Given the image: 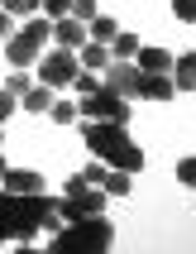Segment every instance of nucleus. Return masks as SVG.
Masks as SVG:
<instances>
[{
  "mask_svg": "<svg viewBox=\"0 0 196 254\" xmlns=\"http://www.w3.org/2000/svg\"><path fill=\"white\" fill-rule=\"evenodd\" d=\"M5 168H10V163H5V154H0V178H5Z\"/></svg>",
  "mask_w": 196,
  "mask_h": 254,
  "instance_id": "obj_30",
  "label": "nucleus"
},
{
  "mask_svg": "<svg viewBox=\"0 0 196 254\" xmlns=\"http://www.w3.org/2000/svg\"><path fill=\"white\" fill-rule=\"evenodd\" d=\"M29 86H34V82H29V72H24V67H14L10 77H5V91H14V96H24Z\"/></svg>",
  "mask_w": 196,
  "mask_h": 254,
  "instance_id": "obj_23",
  "label": "nucleus"
},
{
  "mask_svg": "<svg viewBox=\"0 0 196 254\" xmlns=\"http://www.w3.org/2000/svg\"><path fill=\"white\" fill-rule=\"evenodd\" d=\"M105 173H110V163H105V158H91V163H86V168H82V178H86V183H105Z\"/></svg>",
  "mask_w": 196,
  "mask_h": 254,
  "instance_id": "obj_21",
  "label": "nucleus"
},
{
  "mask_svg": "<svg viewBox=\"0 0 196 254\" xmlns=\"http://www.w3.org/2000/svg\"><path fill=\"white\" fill-rule=\"evenodd\" d=\"M110 245H115V226L105 216H77V221L53 230V250L57 254H105Z\"/></svg>",
  "mask_w": 196,
  "mask_h": 254,
  "instance_id": "obj_3",
  "label": "nucleus"
},
{
  "mask_svg": "<svg viewBox=\"0 0 196 254\" xmlns=\"http://www.w3.org/2000/svg\"><path fill=\"white\" fill-rule=\"evenodd\" d=\"M82 120H120V125H129V96H120L110 82H100L91 96H82Z\"/></svg>",
  "mask_w": 196,
  "mask_h": 254,
  "instance_id": "obj_6",
  "label": "nucleus"
},
{
  "mask_svg": "<svg viewBox=\"0 0 196 254\" xmlns=\"http://www.w3.org/2000/svg\"><path fill=\"white\" fill-rule=\"evenodd\" d=\"M0 245H5V240H0Z\"/></svg>",
  "mask_w": 196,
  "mask_h": 254,
  "instance_id": "obj_32",
  "label": "nucleus"
},
{
  "mask_svg": "<svg viewBox=\"0 0 196 254\" xmlns=\"http://www.w3.org/2000/svg\"><path fill=\"white\" fill-rule=\"evenodd\" d=\"M134 67H139V72H158V77H168V72H172V53H168V48H144V43H139Z\"/></svg>",
  "mask_w": 196,
  "mask_h": 254,
  "instance_id": "obj_10",
  "label": "nucleus"
},
{
  "mask_svg": "<svg viewBox=\"0 0 196 254\" xmlns=\"http://www.w3.org/2000/svg\"><path fill=\"white\" fill-rule=\"evenodd\" d=\"M77 63H82V67H91V72L110 67V43H96V39H86L82 48H77Z\"/></svg>",
  "mask_w": 196,
  "mask_h": 254,
  "instance_id": "obj_13",
  "label": "nucleus"
},
{
  "mask_svg": "<svg viewBox=\"0 0 196 254\" xmlns=\"http://www.w3.org/2000/svg\"><path fill=\"white\" fill-rule=\"evenodd\" d=\"M144 101H172L177 96V86H172V77H158V72H144V86H139Z\"/></svg>",
  "mask_w": 196,
  "mask_h": 254,
  "instance_id": "obj_14",
  "label": "nucleus"
},
{
  "mask_svg": "<svg viewBox=\"0 0 196 254\" xmlns=\"http://www.w3.org/2000/svg\"><path fill=\"white\" fill-rule=\"evenodd\" d=\"M53 211H57V201L48 192H5L0 187V240L29 245Z\"/></svg>",
  "mask_w": 196,
  "mask_h": 254,
  "instance_id": "obj_1",
  "label": "nucleus"
},
{
  "mask_svg": "<svg viewBox=\"0 0 196 254\" xmlns=\"http://www.w3.org/2000/svg\"><path fill=\"white\" fill-rule=\"evenodd\" d=\"M0 144H5V125H0Z\"/></svg>",
  "mask_w": 196,
  "mask_h": 254,
  "instance_id": "obj_31",
  "label": "nucleus"
},
{
  "mask_svg": "<svg viewBox=\"0 0 196 254\" xmlns=\"http://www.w3.org/2000/svg\"><path fill=\"white\" fill-rule=\"evenodd\" d=\"M172 86H177V91H196V48L192 53H182V58H172Z\"/></svg>",
  "mask_w": 196,
  "mask_h": 254,
  "instance_id": "obj_12",
  "label": "nucleus"
},
{
  "mask_svg": "<svg viewBox=\"0 0 196 254\" xmlns=\"http://www.w3.org/2000/svg\"><path fill=\"white\" fill-rule=\"evenodd\" d=\"M48 115H53L57 125H77V106H72V101H53V106H48Z\"/></svg>",
  "mask_w": 196,
  "mask_h": 254,
  "instance_id": "obj_20",
  "label": "nucleus"
},
{
  "mask_svg": "<svg viewBox=\"0 0 196 254\" xmlns=\"http://www.w3.org/2000/svg\"><path fill=\"white\" fill-rule=\"evenodd\" d=\"M105 82H110L115 91H120V96H139V86H144V72L134 67V63H120V58H115L110 67H105Z\"/></svg>",
  "mask_w": 196,
  "mask_h": 254,
  "instance_id": "obj_8",
  "label": "nucleus"
},
{
  "mask_svg": "<svg viewBox=\"0 0 196 254\" xmlns=\"http://www.w3.org/2000/svg\"><path fill=\"white\" fill-rule=\"evenodd\" d=\"M82 72V63H77V48H48V53H39V82L43 86H72V77Z\"/></svg>",
  "mask_w": 196,
  "mask_h": 254,
  "instance_id": "obj_7",
  "label": "nucleus"
},
{
  "mask_svg": "<svg viewBox=\"0 0 196 254\" xmlns=\"http://www.w3.org/2000/svg\"><path fill=\"white\" fill-rule=\"evenodd\" d=\"M86 34H91L96 43H110L115 34H120V24H115L110 14H96V19H86Z\"/></svg>",
  "mask_w": 196,
  "mask_h": 254,
  "instance_id": "obj_16",
  "label": "nucleus"
},
{
  "mask_svg": "<svg viewBox=\"0 0 196 254\" xmlns=\"http://www.w3.org/2000/svg\"><path fill=\"white\" fill-rule=\"evenodd\" d=\"M0 187H5V192H43V178L34 168H5Z\"/></svg>",
  "mask_w": 196,
  "mask_h": 254,
  "instance_id": "obj_11",
  "label": "nucleus"
},
{
  "mask_svg": "<svg viewBox=\"0 0 196 254\" xmlns=\"http://www.w3.org/2000/svg\"><path fill=\"white\" fill-rule=\"evenodd\" d=\"M105 201H110V192L96 183H86L82 173L77 178H67V197L57 201V216L62 221H77V216H105Z\"/></svg>",
  "mask_w": 196,
  "mask_h": 254,
  "instance_id": "obj_5",
  "label": "nucleus"
},
{
  "mask_svg": "<svg viewBox=\"0 0 196 254\" xmlns=\"http://www.w3.org/2000/svg\"><path fill=\"white\" fill-rule=\"evenodd\" d=\"M86 39H91V34H86V24L77 19V14H62V19H53V43H57V48H82Z\"/></svg>",
  "mask_w": 196,
  "mask_h": 254,
  "instance_id": "obj_9",
  "label": "nucleus"
},
{
  "mask_svg": "<svg viewBox=\"0 0 196 254\" xmlns=\"http://www.w3.org/2000/svg\"><path fill=\"white\" fill-rule=\"evenodd\" d=\"M72 86H77L82 96H91V91H96V86H100V77H96V72H91V67H82V72H77V77H72Z\"/></svg>",
  "mask_w": 196,
  "mask_h": 254,
  "instance_id": "obj_22",
  "label": "nucleus"
},
{
  "mask_svg": "<svg viewBox=\"0 0 196 254\" xmlns=\"http://www.w3.org/2000/svg\"><path fill=\"white\" fill-rule=\"evenodd\" d=\"M100 187H105V192H110V197H129V187H134V183H129V173H120V168H110V173H105V183H100Z\"/></svg>",
  "mask_w": 196,
  "mask_h": 254,
  "instance_id": "obj_18",
  "label": "nucleus"
},
{
  "mask_svg": "<svg viewBox=\"0 0 196 254\" xmlns=\"http://www.w3.org/2000/svg\"><path fill=\"white\" fill-rule=\"evenodd\" d=\"M134 53H139V39L120 29V34L110 39V58H120V63H134Z\"/></svg>",
  "mask_w": 196,
  "mask_h": 254,
  "instance_id": "obj_17",
  "label": "nucleus"
},
{
  "mask_svg": "<svg viewBox=\"0 0 196 254\" xmlns=\"http://www.w3.org/2000/svg\"><path fill=\"white\" fill-rule=\"evenodd\" d=\"M177 183H182V187H192V192H196V154L177 163Z\"/></svg>",
  "mask_w": 196,
  "mask_h": 254,
  "instance_id": "obj_24",
  "label": "nucleus"
},
{
  "mask_svg": "<svg viewBox=\"0 0 196 254\" xmlns=\"http://www.w3.org/2000/svg\"><path fill=\"white\" fill-rule=\"evenodd\" d=\"M72 14H77V19H96V0H72Z\"/></svg>",
  "mask_w": 196,
  "mask_h": 254,
  "instance_id": "obj_28",
  "label": "nucleus"
},
{
  "mask_svg": "<svg viewBox=\"0 0 196 254\" xmlns=\"http://www.w3.org/2000/svg\"><path fill=\"white\" fill-rule=\"evenodd\" d=\"M10 34H14V14H10V10H0V43L10 39Z\"/></svg>",
  "mask_w": 196,
  "mask_h": 254,
  "instance_id": "obj_29",
  "label": "nucleus"
},
{
  "mask_svg": "<svg viewBox=\"0 0 196 254\" xmlns=\"http://www.w3.org/2000/svg\"><path fill=\"white\" fill-rule=\"evenodd\" d=\"M48 39H53V19H48V14H29L24 24L5 39V63H10V67L39 63V53L48 48Z\"/></svg>",
  "mask_w": 196,
  "mask_h": 254,
  "instance_id": "obj_4",
  "label": "nucleus"
},
{
  "mask_svg": "<svg viewBox=\"0 0 196 254\" xmlns=\"http://www.w3.org/2000/svg\"><path fill=\"white\" fill-rule=\"evenodd\" d=\"M82 139L96 158H105L120 173H139L144 168V149L129 139V129L120 120H82Z\"/></svg>",
  "mask_w": 196,
  "mask_h": 254,
  "instance_id": "obj_2",
  "label": "nucleus"
},
{
  "mask_svg": "<svg viewBox=\"0 0 196 254\" xmlns=\"http://www.w3.org/2000/svg\"><path fill=\"white\" fill-rule=\"evenodd\" d=\"M39 10L48 14V19H62V14H72V0H43Z\"/></svg>",
  "mask_w": 196,
  "mask_h": 254,
  "instance_id": "obj_25",
  "label": "nucleus"
},
{
  "mask_svg": "<svg viewBox=\"0 0 196 254\" xmlns=\"http://www.w3.org/2000/svg\"><path fill=\"white\" fill-rule=\"evenodd\" d=\"M14 106H19V96L0 86V125H5V120H10V115H14Z\"/></svg>",
  "mask_w": 196,
  "mask_h": 254,
  "instance_id": "obj_27",
  "label": "nucleus"
},
{
  "mask_svg": "<svg viewBox=\"0 0 196 254\" xmlns=\"http://www.w3.org/2000/svg\"><path fill=\"white\" fill-rule=\"evenodd\" d=\"M43 0H0V10H10L14 19H29V14H39Z\"/></svg>",
  "mask_w": 196,
  "mask_h": 254,
  "instance_id": "obj_19",
  "label": "nucleus"
},
{
  "mask_svg": "<svg viewBox=\"0 0 196 254\" xmlns=\"http://www.w3.org/2000/svg\"><path fill=\"white\" fill-rule=\"evenodd\" d=\"M19 106H24V111H34V115H48V106H53V86L34 82L24 96H19Z\"/></svg>",
  "mask_w": 196,
  "mask_h": 254,
  "instance_id": "obj_15",
  "label": "nucleus"
},
{
  "mask_svg": "<svg viewBox=\"0 0 196 254\" xmlns=\"http://www.w3.org/2000/svg\"><path fill=\"white\" fill-rule=\"evenodd\" d=\"M172 14H177L182 24H196V0H172Z\"/></svg>",
  "mask_w": 196,
  "mask_h": 254,
  "instance_id": "obj_26",
  "label": "nucleus"
}]
</instances>
